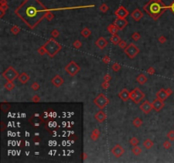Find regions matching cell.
<instances>
[{
    "instance_id": "cell-45",
    "label": "cell",
    "mask_w": 174,
    "mask_h": 163,
    "mask_svg": "<svg viewBox=\"0 0 174 163\" xmlns=\"http://www.w3.org/2000/svg\"><path fill=\"white\" fill-rule=\"evenodd\" d=\"M158 42H160V44H165V42H166V38L165 37V36H163V35H162V36H160V37H159V38H158Z\"/></svg>"
},
{
    "instance_id": "cell-35",
    "label": "cell",
    "mask_w": 174,
    "mask_h": 163,
    "mask_svg": "<svg viewBox=\"0 0 174 163\" xmlns=\"http://www.w3.org/2000/svg\"><path fill=\"white\" fill-rule=\"evenodd\" d=\"M1 109H2V110H3L4 112H7V111L10 109V104H4H4H1Z\"/></svg>"
},
{
    "instance_id": "cell-13",
    "label": "cell",
    "mask_w": 174,
    "mask_h": 163,
    "mask_svg": "<svg viewBox=\"0 0 174 163\" xmlns=\"http://www.w3.org/2000/svg\"><path fill=\"white\" fill-rule=\"evenodd\" d=\"M115 14L117 17H120V18L126 19V17L129 14V12L126 10V8L124 6H121L115 11Z\"/></svg>"
},
{
    "instance_id": "cell-47",
    "label": "cell",
    "mask_w": 174,
    "mask_h": 163,
    "mask_svg": "<svg viewBox=\"0 0 174 163\" xmlns=\"http://www.w3.org/2000/svg\"><path fill=\"white\" fill-rule=\"evenodd\" d=\"M32 101L34 102V103H38L40 101V97L38 95H34L32 98Z\"/></svg>"
},
{
    "instance_id": "cell-34",
    "label": "cell",
    "mask_w": 174,
    "mask_h": 163,
    "mask_svg": "<svg viewBox=\"0 0 174 163\" xmlns=\"http://www.w3.org/2000/svg\"><path fill=\"white\" fill-rule=\"evenodd\" d=\"M111 69L113 70V72H119L120 69H121V66H120V64L116 63V62H115V63L113 64L112 66H111Z\"/></svg>"
},
{
    "instance_id": "cell-3",
    "label": "cell",
    "mask_w": 174,
    "mask_h": 163,
    "mask_svg": "<svg viewBox=\"0 0 174 163\" xmlns=\"http://www.w3.org/2000/svg\"><path fill=\"white\" fill-rule=\"evenodd\" d=\"M44 46L45 49H46L47 54H48V56L50 58L54 57L62 48L61 45L58 42H56L54 38H49V39L45 42V44Z\"/></svg>"
},
{
    "instance_id": "cell-1",
    "label": "cell",
    "mask_w": 174,
    "mask_h": 163,
    "mask_svg": "<svg viewBox=\"0 0 174 163\" xmlns=\"http://www.w3.org/2000/svg\"><path fill=\"white\" fill-rule=\"evenodd\" d=\"M47 10L40 0H25L14 10V14L29 28L34 29L45 18Z\"/></svg>"
},
{
    "instance_id": "cell-24",
    "label": "cell",
    "mask_w": 174,
    "mask_h": 163,
    "mask_svg": "<svg viewBox=\"0 0 174 163\" xmlns=\"http://www.w3.org/2000/svg\"><path fill=\"white\" fill-rule=\"evenodd\" d=\"M144 146L147 150H150L154 146V142L151 139L147 138V139H145L144 142Z\"/></svg>"
},
{
    "instance_id": "cell-53",
    "label": "cell",
    "mask_w": 174,
    "mask_h": 163,
    "mask_svg": "<svg viewBox=\"0 0 174 163\" xmlns=\"http://www.w3.org/2000/svg\"><path fill=\"white\" fill-rule=\"evenodd\" d=\"M166 93H167V94H168L169 96L172 94V90L171 88H166Z\"/></svg>"
},
{
    "instance_id": "cell-40",
    "label": "cell",
    "mask_w": 174,
    "mask_h": 163,
    "mask_svg": "<svg viewBox=\"0 0 174 163\" xmlns=\"http://www.w3.org/2000/svg\"><path fill=\"white\" fill-rule=\"evenodd\" d=\"M38 53L40 55H44L45 54H47V51H46V49H45L44 46L40 47V48L38 49Z\"/></svg>"
},
{
    "instance_id": "cell-14",
    "label": "cell",
    "mask_w": 174,
    "mask_h": 163,
    "mask_svg": "<svg viewBox=\"0 0 174 163\" xmlns=\"http://www.w3.org/2000/svg\"><path fill=\"white\" fill-rule=\"evenodd\" d=\"M107 44H108V42H107V40L104 37L98 38V40L95 42V45L100 49H104L107 46Z\"/></svg>"
},
{
    "instance_id": "cell-46",
    "label": "cell",
    "mask_w": 174,
    "mask_h": 163,
    "mask_svg": "<svg viewBox=\"0 0 174 163\" xmlns=\"http://www.w3.org/2000/svg\"><path fill=\"white\" fill-rule=\"evenodd\" d=\"M110 87V82H105L104 81V82L102 83V88L104 89H108Z\"/></svg>"
},
{
    "instance_id": "cell-25",
    "label": "cell",
    "mask_w": 174,
    "mask_h": 163,
    "mask_svg": "<svg viewBox=\"0 0 174 163\" xmlns=\"http://www.w3.org/2000/svg\"><path fill=\"white\" fill-rule=\"evenodd\" d=\"M91 34H92V32L90 31L88 28H87V27L83 28L81 32V35L82 36L83 38H88L90 35H91Z\"/></svg>"
},
{
    "instance_id": "cell-18",
    "label": "cell",
    "mask_w": 174,
    "mask_h": 163,
    "mask_svg": "<svg viewBox=\"0 0 174 163\" xmlns=\"http://www.w3.org/2000/svg\"><path fill=\"white\" fill-rule=\"evenodd\" d=\"M30 79H31V76H30L27 73H26V72H22V73L19 75V76H18L19 82L22 83V84H26Z\"/></svg>"
},
{
    "instance_id": "cell-28",
    "label": "cell",
    "mask_w": 174,
    "mask_h": 163,
    "mask_svg": "<svg viewBox=\"0 0 174 163\" xmlns=\"http://www.w3.org/2000/svg\"><path fill=\"white\" fill-rule=\"evenodd\" d=\"M54 14H53L52 11L51 10H48L46 11V14H45V19L46 20H48V21H51L54 19Z\"/></svg>"
},
{
    "instance_id": "cell-30",
    "label": "cell",
    "mask_w": 174,
    "mask_h": 163,
    "mask_svg": "<svg viewBox=\"0 0 174 163\" xmlns=\"http://www.w3.org/2000/svg\"><path fill=\"white\" fill-rule=\"evenodd\" d=\"M8 4L0 5V11H1V16H0V18H3L5 14V12L8 10Z\"/></svg>"
},
{
    "instance_id": "cell-31",
    "label": "cell",
    "mask_w": 174,
    "mask_h": 163,
    "mask_svg": "<svg viewBox=\"0 0 174 163\" xmlns=\"http://www.w3.org/2000/svg\"><path fill=\"white\" fill-rule=\"evenodd\" d=\"M20 28L18 26H13L10 28V32H11L12 34H14V35H17L19 32H20Z\"/></svg>"
},
{
    "instance_id": "cell-6",
    "label": "cell",
    "mask_w": 174,
    "mask_h": 163,
    "mask_svg": "<svg viewBox=\"0 0 174 163\" xmlns=\"http://www.w3.org/2000/svg\"><path fill=\"white\" fill-rule=\"evenodd\" d=\"M109 102H110L109 98L103 94H98L97 97L94 100V104H95L100 109H101V110H103V109H104L105 107H106L107 104H109Z\"/></svg>"
},
{
    "instance_id": "cell-36",
    "label": "cell",
    "mask_w": 174,
    "mask_h": 163,
    "mask_svg": "<svg viewBox=\"0 0 174 163\" xmlns=\"http://www.w3.org/2000/svg\"><path fill=\"white\" fill-rule=\"evenodd\" d=\"M140 38H141V35L138 32H134V33H132V39L135 41V42L138 41L140 39Z\"/></svg>"
},
{
    "instance_id": "cell-49",
    "label": "cell",
    "mask_w": 174,
    "mask_h": 163,
    "mask_svg": "<svg viewBox=\"0 0 174 163\" xmlns=\"http://www.w3.org/2000/svg\"><path fill=\"white\" fill-rule=\"evenodd\" d=\"M111 79H112V78H111V76L110 74H106L104 76V81H105V82H110Z\"/></svg>"
},
{
    "instance_id": "cell-38",
    "label": "cell",
    "mask_w": 174,
    "mask_h": 163,
    "mask_svg": "<svg viewBox=\"0 0 174 163\" xmlns=\"http://www.w3.org/2000/svg\"><path fill=\"white\" fill-rule=\"evenodd\" d=\"M166 137L168 138V139L170 141H173L174 140V131L173 130H171L170 132H168V134H167Z\"/></svg>"
},
{
    "instance_id": "cell-56",
    "label": "cell",
    "mask_w": 174,
    "mask_h": 163,
    "mask_svg": "<svg viewBox=\"0 0 174 163\" xmlns=\"http://www.w3.org/2000/svg\"><path fill=\"white\" fill-rule=\"evenodd\" d=\"M88 154L86 153V152H84V153H83V160H87V158H88Z\"/></svg>"
},
{
    "instance_id": "cell-55",
    "label": "cell",
    "mask_w": 174,
    "mask_h": 163,
    "mask_svg": "<svg viewBox=\"0 0 174 163\" xmlns=\"http://www.w3.org/2000/svg\"><path fill=\"white\" fill-rule=\"evenodd\" d=\"M170 10H172V13L174 14V1L172 2V4L170 5Z\"/></svg>"
},
{
    "instance_id": "cell-44",
    "label": "cell",
    "mask_w": 174,
    "mask_h": 163,
    "mask_svg": "<svg viewBox=\"0 0 174 163\" xmlns=\"http://www.w3.org/2000/svg\"><path fill=\"white\" fill-rule=\"evenodd\" d=\"M171 146H172V144L170 143V141H165L164 144H163V147H164V149H166V150L170 149Z\"/></svg>"
},
{
    "instance_id": "cell-48",
    "label": "cell",
    "mask_w": 174,
    "mask_h": 163,
    "mask_svg": "<svg viewBox=\"0 0 174 163\" xmlns=\"http://www.w3.org/2000/svg\"><path fill=\"white\" fill-rule=\"evenodd\" d=\"M147 72L150 75H154V73H156V70H154V67H149V68H148V70H147Z\"/></svg>"
},
{
    "instance_id": "cell-41",
    "label": "cell",
    "mask_w": 174,
    "mask_h": 163,
    "mask_svg": "<svg viewBox=\"0 0 174 163\" xmlns=\"http://www.w3.org/2000/svg\"><path fill=\"white\" fill-rule=\"evenodd\" d=\"M51 35H52V38H57L60 36V32L58 31L57 29H54V30H53V31H52V32H51Z\"/></svg>"
},
{
    "instance_id": "cell-42",
    "label": "cell",
    "mask_w": 174,
    "mask_h": 163,
    "mask_svg": "<svg viewBox=\"0 0 174 163\" xmlns=\"http://www.w3.org/2000/svg\"><path fill=\"white\" fill-rule=\"evenodd\" d=\"M31 88H32V89L34 90V91H38V90L40 88V85L38 84V82H33L32 84Z\"/></svg>"
},
{
    "instance_id": "cell-54",
    "label": "cell",
    "mask_w": 174,
    "mask_h": 163,
    "mask_svg": "<svg viewBox=\"0 0 174 163\" xmlns=\"http://www.w3.org/2000/svg\"><path fill=\"white\" fill-rule=\"evenodd\" d=\"M4 4H8L7 0H0V5H4Z\"/></svg>"
},
{
    "instance_id": "cell-50",
    "label": "cell",
    "mask_w": 174,
    "mask_h": 163,
    "mask_svg": "<svg viewBox=\"0 0 174 163\" xmlns=\"http://www.w3.org/2000/svg\"><path fill=\"white\" fill-rule=\"evenodd\" d=\"M92 134H94V135H98L100 136V131L98 129V128H94V129L92 131Z\"/></svg>"
},
{
    "instance_id": "cell-5",
    "label": "cell",
    "mask_w": 174,
    "mask_h": 163,
    "mask_svg": "<svg viewBox=\"0 0 174 163\" xmlns=\"http://www.w3.org/2000/svg\"><path fill=\"white\" fill-rule=\"evenodd\" d=\"M124 52L129 59H134L139 54V48L135 45L134 42H131L128 47L124 49Z\"/></svg>"
},
{
    "instance_id": "cell-29",
    "label": "cell",
    "mask_w": 174,
    "mask_h": 163,
    "mask_svg": "<svg viewBox=\"0 0 174 163\" xmlns=\"http://www.w3.org/2000/svg\"><path fill=\"white\" fill-rule=\"evenodd\" d=\"M132 124H134V126L135 128H139V126H141L142 124H143V121H142L139 117H136V118L132 121Z\"/></svg>"
},
{
    "instance_id": "cell-43",
    "label": "cell",
    "mask_w": 174,
    "mask_h": 163,
    "mask_svg": "<svg viewBox=\"0 0 174 163\" xmlns=\"http://www.w3.org/2000/svg\"><path fill=\"white\" fill-rule=\"evenodd\" d=\"M102 61L107 65V64H109L110 62V56H108V55H105V56L102 58Z\"/></svg>"
},
{
    "instance_id": "cell-32",
    "label": "cell",
    "mask_w": 174,
    "mask_h": 163,
    "mask_svg": "<svg viewBox=\"0 0 174 163\" xmlns=\"http://www.w3.org/2000/svg\"><path fill=\"white\" fill-rule=\"evenodd\" d=\"M130 144L132 145V146H137V145L139 144V140L138 138H136V137H132V138H130Z\"/></svg>"
},
{
    "instance_id": "cell-39",
    "label": "cell",
    "mask_w": 174,
    "mask_h": 163,
    "mask_svg": "<svg viewBox=\"0 0 174 163\" xmlns=\"http://www.w3.org/2000/svg\"><path fill=\"white\" fill-rule=\"evenodd\" d=\"M73 46L75 47V48H80L82 46V44L81 41L79 40H76L74 42H73Z\"/></svg>"
},
{
    "instance_id": "cell-9",
    "label": "cell",
    "mask_w": 174,
    "mask_h": 163,
    "mask_svg": "<svg viewBox=\"0 0 174 163\" xmlns=\"http://www.w3.org/2000/svg\"><path fill=\"white\" fill-rule=\"evenodd\" d=\"M128 20L124 18H120V17H117L115 20H114V24L116 26V27L119 29V31H122L123 30L125 27L128 26Z\"/></svg>"
},
{
    "instance_id": "cell-7",
    "label": "cell",
    "mask_w": 174,
    "mask_h": 163,
    "mask_svg": "<svg viewBox=\"0 0 174 163\" xmlns=\"http://www.w3.org/2000/svg\"><path fill=\"white\" fill-rule=\"evenodd\" d=\"M145 97V94L141 91L138 88H136L130 92V98L135 104H138L139 102Z\"/></svg>"
},
{
    "instance_id": "cell-22",
    "label": "cell",
    "mask_w": 174,
    "mask_h": 163,
    "mask_svg": "<svg viewBox=\"0 0 174 163\" xmlns=\"http://www.w3.org/2000/svg\"><path fill=\"white\" fill-rule=\"evenodd\" d=\"M136 80L140 85H143V84H144L145 82H147L148 78H146V76H144V74H140V75H138V76H137Z\"/></svg>"
},
{
    "instance_id": "cell-16",
    "label": "cell",
    "mask_w": 174,
    "mask_h": 163,
    "mask_svg": "<svg viewBox=\"0 0 174 163\" xmlns=\"http://www.w3.org/2000/svg\"><path fill=\"white\" fill-rule=\"evenodd\" d=\"M118 96H119V98H121L122 101L126 102L130 98V92H128V89L124 88L120 92L119 94H118Z\"/></svg>"
},
{
    "instance_id": "cell-12",
    "label": "cell",
    "mask_w": 174,
    "mask_h": 163,
    "mask_svg": "<svg viewBox=\"0 0 174 163\" xmlns=\"http://www.w3.org/2000/svg\"><path fill=\"white\" fill-rule=\"evenodd\" d=\"M152 106H153V110H154L156 111H160L163 109V107L165 106L164 101L160 98H156V100H154V101L152 102Z\"/></svg>"
},
{
    "instance_id": "cell-51",
    "label": "cell",
    "mask_w": 174,
    "mask_h": 163,
    "mask_svg": "<svg viewBox=\"0 0 174 163\" xmlns=\"http://www.w3.org/2000/svg\"><path fill=\"white\" fill-rule=\"evenodd\" d=\"M90 138H91V139L93 141H97L98 139V135H94V134H91V135H90Z\"/></svg>"
},
{
    "instance_id": "cell-21",
    "label": "cell",
    "mask_w": 174,
    "mask_h": 163,
    "mask_svg": "<svg viewBox=\"0 0 174 163\" xmlns=\"http://www.w3.org/2000/svg\"><path fill=\"white\" fill-rule=\"evenodd\" d=\"M107 30H108V32L110 34H112V35H114V34H116L117 32L119 31V29L116 27V26L115 24H110L108 26H107Z\"/></svg>"
},
{
    "instance_id": "cell-19",
    "label": "cell",
    "mask_w": 174,
    "mask_h": 163,
    "mask_svg": "<svg viewBox=\"0 0 174 163\" xmlns=\"http://www.w3.org/2000/svg\"><path fill=\"white\" fill-rule=\"evenodd\" d=\"M95 119L97 120V121L98 122H104L105 120H106V114L102 110H100V111H98L97 113H96V115H95Z\"/></svg>"
},
{
    "instance_id": "cell-8",
    "label": "cell",
    "mask_w": 174,
    "mask_h": 163,
    "mask_svg": "<svg viewBox=\"0 0 174 163\" xmlns=\"http://www.w3.org/2000/svg\"><path fill=\"white\" fill-rule=\"evenodd\" d=\"M66 72L70 75V76H74L80 72V66H79L76 62L70 61L69 64L65 67Z\"/></svg>"
},
{
    "instance_id": "cell-27",
    "label": "cell",
    "mask_w": 174,
    "mask_h": 163,
    "mask_svg": "<svg viewBox=\"0 0 174 163\" xmlns=\"http://www.w3.org/2000/svg\"><path fill=\"white\" fill-rule=\"evenodd\" d=\"M132 154H134V156H138L141 154L142 149L140 147H138V145H137V146H134V147H132Z\"/></svg>"
},
{
    "instance_id": "cell-52",
    "label": "cell",
    "mask_w": 174,
    "mask_h": 163,
    "mask_svg": "<svg viewBox=\"0 0 174 163\" xmlns=\"http://www.w3.org/2000/svg\"><path fill=\"white\" fill-rule=\"evenodd\" d=\"M5 128H6V125L4 124V122H1V131L2 132H4V131L5 130Z\"/></svg>"
},
{
    "instance_id": "cell-23",
    "label": "cell",
    "mask_w": 174,
    "mask_h": 163,
    "mask_svg": "<svg viewBox=\"0 0 174 163\" xmlns=\"http://www.w3.org/2000/svg\"><path fill=\"white\" fill-rule=\"evenodd\" d=\"M110 42H112L114 45H118V44L121 42L122 39H121V38H120L118 35H116V34H114V35H112L110 37Z\"/></svg>"
},
{
    "instance_id": "cell-37",
    "label": "cell",
    "mask_w": 174,
    "mask_h": 163,
    "mask_svg": "<svg viewBox=\"0 0 174 163\" xmlns=\"http://www.w3.org/2000/svg\"><path fill=\"white\" fill-rule=\"evenodd\" d=\"M118 46H119L120 48H122V49H125L126 47H128V45H126V41L124 40H121V42L118 44Z\"/></svg>"
},
{
    "instance_id": "cell-11",
    "label": "cell",
    "mask_w": 174,
    "mask_h": 163,
    "mask_svg": "<svg viewBox=\"0 0 174 163\" xmlns=\"http://www.w3.org/2000/svg\"><path fill=\"white\" fill-rule=\"evenodd\" d=\"M140 110L143 111L144 114H149V113L153 110V106H152V103H150L148 100H145L139 106Z\"/></svg>"
},
{
    "instance_id": "cell-33",
    "label": "cell",
    "mask_w": 174,
    "mask_h": 163,
    "mask_svg": "<svg viewBox=\"0 0 174 163\" xmlns=\"http://www.w3.org/2000/svg\"><path fill=\"white\" fill-rule=\"evenodd\" d=\"M109 10V6L107 5L106 4H102L100 6V10L102 13H106Z\"/></svg>"
},
{
    "instance_id": "cell-20",
    "label": "cell",
    "mask_w": 174,
    "mask_h": 163,
    "mask_svg": "<svg viewBox=\"0 0 174 163\" xmlns=\"http://www.w3.org/2000/svg\"><path fill=\"white\" fill-rule=\"evenodd\" d=\"M168 97H169V95L167 94L166 89H160L156 93V98H160V100H163V101L166 100Z\"/></svg>"
},
{
    "instance_id": "cell-10",
    "label": "cell",
    "mask_w": 174,
    "mask_h": 163,
    "mask_svg": "<svg viewBox=\"0 0 174 163\" xmlns=\"http://www.w3.org/2000/svg\"><path fill=\"white\" fill-rule=\"evenodd\" d=\"M124 152H125V150L124 148H122L120 144H116L115 146L112 148L111 150V153L114 156H116V158H119L123 155Z\"/></svg>"
},
{
    "instance_id": "cell-15",
    "label": "cell",
    "mask_w": 174,
    "mask_h": 163,
    "mask_svg": "<svg viewBox=\"0 0 174 163\" xmlns=\"http://www.w3.org/2000/svg\"><path fill=\"white\" fill-rule=\"evenodd\" d=\"M131 16H132V18L134 19V20L138 21V20H140L142 18H143L144 14H143V13L141 12V10H139V8H136V10H134V11L131 13Z\"/></svg>"
},
{
    "instance_id": "cell-2",
    "label": "cell",
    "mask_w": 174,
    "mask_h": 163,
    "mask_svg": "<svg viewBox=\"0 0 174 163\" xmlns=\"http://www.w3.org/2000/svg\"><path fill=\"white\" fill-rule=\"evenodd\" d=\"M170 6H166L162 0H150L144 6V10L154 20H158Z\"/></svg>"
},
{
    "instance_id": "cell-17",
    "label": "cell",
    "mask_w": 174,
    "mask_h": 163,
    "mask_svg": "<svg viewBox=\"0 0 174 163\" xmlns=\"http://www.w3.org/2000/svg\"><path fill=\"white\" fill-rule=\"evenodd\" d=\"M52 83L53 85H54L56 88H60V86L63 85L64 83V79L61 78L60 76H59V75H56V76H54L53 79H52Z\"/></svg>"
},
{
    "instance_id": "cell-4",
    "label": "cell",
    "mask_w": 174,
    "mask_h": 163,
    "mask_svg": "<svg viewBox=\"0 0 174 163\" xmlns=\"http://www.w3.org/2000/svg\"><path fill=\"white\" fill-rule=\"evenodd\" d=\"M19 75L20 74L17 72V70L13 66H8L7 69L2 73L3 78H4L6 80L10 82H14L16 78H18Z\"/></svg>"
},
{
    "instance_id": "cell-26",
    "label": "cell",
    "mask_w": 174,
    "mask_h": 163,
    "mask_svg": "<svg viewBox=\"0 0 174 163\" xmlns=\"http://www.w3.org/2000/svg\"><path fill=\"white\" fill-rule=\"evenodd\" d=\"M14 87H16V86L13 83V82L8 81V82H6L5 84H4V88L7 89L8 91H11V90L14 88Z\"/></svg>"
}]
</instances>
